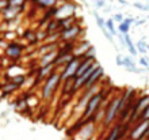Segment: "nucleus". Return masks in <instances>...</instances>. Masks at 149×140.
I'll use <instances>...</instances> for the list:
<instances>
[{"instance_id": "nucleus-1", "label": "nucleus", "mask_w": 149, "mask_h": 140, "mask_svg": "<svg viewBox=\"0 0 149 140\" xmlns=\"http://www.w3.org/2000/svg\"><path fill=\"white\" fill-rule=\"evenodd\" d=\"M106 97H109V93H107L106 89H102L99 93L92 95V97L88 99V102H87V105H86V109H84V112H83V114H81L83 120H87V118L94 117L95 114H96V112L103 106V103L106 101Z\"/></svg>"}, {"instance_id": "nucleus-2", "label": "nucleus", "mask_w": 149, "mask_h": 140, "mask_svg": "<svg viewBox=\"0 0 149 140\" xmlns=\"http://www.w3.org/2000/svg\"><path fill=\"white\" fill-rule=\"evenodd\" d=\"M60 84H61L60 71H54L53 74L49 75V76L45 79V83H43L42 89H41V95H42L43 101H46V102L50 101L52 98L54 97V94Z\"/></svg>"}, {"instance_id": "nucleus-3", "label": "nucleus", "mask_w": 149, "mask_h": 140, "mask_svg": "<svg viewBox=\"0 0 149 140\" xmlns=\"http://www.w3.org/2000/svg\"><path fill=\"white\" fill-rule=\"evenodd\" d=\"M119 95L121 94H115L110 98L109 103L106 105V110H104V117H103V127H110L115 122L118 117H119Z\"/></svg>"}, {"instance_id": "nucleus-4", "label": "nucleus", "mask_w": 149, "mask_h": 140, "mask_svg": "<svg viewBox=\"0 0 149 140\" xmlns=\"http://www.w3.org/2000/svg\"><path fill=\"white\" fill-rule=\"evenodd\" d=\"M149 105V94H142L140 97H137L136 102L133 105V109H132V113H130V117H129V122L130 125L132 124H136L140 121L141 118V114L142 112L146 109V106Z\"/></svg>"}, {"instance_id": "nucleus-5", "label": "nucleus", "mask_w": 149, "mask_h": 140, "mask_svg": "<svg viewBox=\"0 0 149 140\" xmlns=\"http://www.w3.org/2000/svg\"><path fill=\"white\" fill-rule=\"evenodd\" d=\"M81 61V56H73L69 63L64 65V70L60 71L61 75V82H67V80H74L76 72H77L79 64Z\"/></svg>"}, {"instance_id": "nucleus-6", "label": "nucleus", "mask_w": 149, "mask_h": 140, "mask_svg": "<svg viewBox=\"0 0 149 140\" xmlns=\"http://www.w3.org/2000/svg\"><path fill=\"white\" fill-rule=\"evenodd\" d=\"M148 129H149V121L140 120L134 124L129 133V140H145L148 137Z\"/></svg>"}, {"instance_id": "nucleus-7", "label": "nucleus", "mask_w": 149, "mask_h": 140, "mask_svg": "<svg viewBox=\"0 0 149 140\" xmlns=\"http://www.w3.org/2000/svg\"><path fill=\"white\" fill-rule=\"evenodd\" d=\"M76 10H77V6L71 1H65L64 4H61L60 7H57V11H56V19H67V18H72L76 14Z\"/></svg>"}, {"instance_id": "nucleus-8", "label": "nucleus", "mask_w": 149, "mask_h": 140, "mask_svg": "<svg viewBox=\"0 0 149 140\" xmlns=\"http://www.w3.org/2000/svg\"><path fill=\"white\" fill-rule=\"evenodd\" d=\"M81 33H83V27L79 23H76V25H73L72 27L61 30V33H60V39L64 41V42H74V41L80 37Z\"/></svg>"}, {"instance_id": "nucleus-9", "label": "nucleus", "mask_w": 149, "mask_h": 140, "mask_svg": "<svg viewBox=\"0 0 149 140\" xmlns=\"http://www.w3.org/2000/svg\"><path fill=\"white\" fill-rule=\"evenodd\" d=\"M95 131H96L95 122H87L86 125H83L81 128L76 132L74 140H91L95 135Z\"/></svg>"}, {"instance_id": "nucleus-10", "label": "nucleus", "mask_w": 149, "mask_h": 140, "mask_svg": "<svg viewBox=\"0 0 149 140\" xmlns=\"http://www.w3.org/2000/svg\"><path fill=\"white\" fill-rule=\"evenodd\" d=\"M4 53H6V56H7L8 58H11V60H19V58L23 56V46L16 42H10L8 46L6 48Z\"/></svg>"}, {"instance_id": "nucleus-11", "label": "nucleus", "mask_w": 149, "mask_h": 140, "mask_svg": "<svg viewBox=\"0 0 149 140\" xmlns=\"http://www.w3.org/2000/svg\"><path fill=\"white\" fill-rule=\"evenodd\" d=\"M94 18H95V20H96L98 27L102 30L103 35H104V37L107 38V41H109V42H111V44H114V35L106 29V19H104V18H102L100 15H98L96 12H94Z\"/></svg>"}, {"instance_id": "nucleus-12", "label": "nucleus", "mask_w": 149, "mask_h": 140, "mask_svg": "<svg viewBox=\"0 0 149 140\" xmlns=\"http://www.w3.org/2000/svg\"><path fill=\"white\" fill-rule=\"evenodd\" d=\"M22 11H23V8L22 7H12V6H7V7L4 8V11L1 12V14H3L4 19L8 20V22H11V20H14L15 18H18Z\"/></svg>"}, {"instance_id": "nucleus-13", "label": "nucleus", "mask_w": 149, "mask_h": 140, "mask_svg": "<svg viewBox=\"0 0 149 140\" xmlns=\"http://www.w3.org/2000/svg\"><path fill=\"white\" fill-rule=\"evenodd\" d=\"M123 70L127 72H132V74H142L145 68H138L136 65V63L133 61V58L126 56V57H123Z\"/></svg>"}, {"instance_id": "nucleus-14", "label": "nucleus", "mask_w": 149, "mask_h": 140, "mask_svg": "<svg viewBox=\"0 0 149 140\" xmlns=\"http://www.w3.org/2000/svg\"><path fill=\"white\" fill-rule=\"evenodd\" d=\"M57 56H58V49L41 56L38 60V67H46V65H50V64H54Z\"/></svg>"}, {"instance_id": "nucleus-15", "label": "nucleus", "mask_w": 149, "mask_h": 140, "mask_svg": "<svg viewBox=\"0 0 149 140\" xmlns=\"http://www.w3.org/2000/svg\"><path fill=\"white\" fill-rule=\"evenodd\" d=\"M54 71H58L56 68L54 64H50V65H46V67H38L37 70V80H42V79H46L49 75H52Z\"/></svg>"}, {"instance_id": "nucleus-16", "label": "nucleus", "mask_w": 149, "mask_h": 140, "mask_svg": "<svg viewBox=\"0 0 149 140\" xmlns=\"http://www.w3.org/2000/svg\"><path fill=\"white\" fill-rule=\"evenodd\" d=\"M123 35V39H125V45L127 48V51H129L130 56H137V49H136V44L133 42V39L130 37L129 34H122Z\"/></svg>"}, {"instance_id": "nucleus-17", "label": "nucleus", "mask_w": 149, "mask_h": 140, "mask_svg": "<svg viewBox=\"0 0 149 140\" xmlns=\"http://www.w3.org/2000/svg\"><path fill=\"white\" fill-rule=\"evenodd\" d=\"M57 1L58 0H34V3L41 8H53V7H57Z\"/></svg>"}, {"instance_id": "nucleus-18", "label": "nucleus", "mask_w": 149, "mask_h": 140, "mask_svg": "<svg viewBox=\"0 0 149 140\" xmlns=\"http://www.w3.org/2000/svg\"><path fill=\"white\" fill-rule=\"evenodd\" d=\"M18 89H19V86L8 80V82L6 83L3 87H1V91H3V95H10V94H12L14 91H16Z\"/></svg>"}, {"instance_id": "nucleus-19", "label": "nucleus", "mask_w": 149, "mask_h": 140, "mask_svg": "<svg viewBox=\"0 0 149 140\" xmlns=\"http://www.w3.org/2000/svg\"><path fill=\"white\" fill-rule=\"evenodd\" d=\"M26 80H27V76H26V75H16V76H12V78L10 79V82L15 83V84H18L19 87L23 86L24 83H26Z\"/></svg>"}, {"instance_id": "nucleus-20", "label": "nucleus", "mask_w": 149, "mask_h": 140, "mask_svg": "<svg viewBox=\"0 0 149 140\" xmlns=\"http://www.w3.org/2000/svg\"><path fill=\"white\" fill-rule=\"evenodd\" d=\"M15 109L19 110V112H24V110L29 109V105L27 102H26V98H20L18 101L15 102Z\"/></svg>"}, {"instance_id": "nucleus-21", "label": "nucleus", "mask_w": 149, "mask_h": 140, "mask_svg": "<svg viewBox=\"0 0 149 140\" xmlns=\"http://www.w3.org/2000/svg\"><path fill=\"white\" fill-rule=\"evenodd\" d=\"M136 49H137V53H140V55H145L146 52V42L145 39H138L137 44H136Z\"/></svg>"}, {"instance_id": "nucleus-22", "label": "nucleus", "mask_w": 149, "mask_h": 140, "mask_svg": "<svg viewBox=\"0 0 149 140\" xmlns=\"http://www.w3.org/2000/svg\"><path fill=\"white\" fill-rule=\"evenodd\" d=\"M106 29L110 31L113 35H117V30H115V22L113 20V18L106 19Z\"/></svg>"}, {"instance_id": "nucleus-23", "label": "nucleus", "mask_w": 149, "mask_h": 140, "mask_svg": "<svg viewBox=\"0 0 149 140\" xmlns=\"http://www.w3.org/2000/svg\"><path fill=\"white\" fill-rule=\"evenodd\" d=\"M27 3V0H8V6L12 7H24V4Z\"/></svg>"}, {"instance_id": "nucleus-24", "label": "nucleus", "mask_w": 149, "mask_h": 140, "mask_svg": "<svg viewBox=\"0 0 149 140\" xmlns=\"http://www.w3.org/2000/svg\"><path fill=\"white\" fill-rule=\"evenodd\" d=\"M26 37H27L30 44H36L37 41H38V37H37V34L34 31H27V33H26Z\"/></svg>"}, {"instance_id": "nucleus-25", "label": "nucleus", "mask_w": 149, "mask_h": 140, "mask_svg": "<svg viewBox=\"0 0 149 140\" xmlns=\"http://www.w3.org/2000/svg\"><path fill=\"white\" fill-rule=\"evenodd\" d=\"M118 30H119V33H121V34H129L130 26H127V25H125L123 22H122V23L118 25Z\"/></svg>"}, {"instance_id": "nucleus-26", "label": "nucleus", "mask_w": 149, "mask_h": 140, "mask_svg": "<svg viewBox=\"0 0 149 140\" xmlns=\"http://www.w3.org/2000/svg\"><path fill=\"white\" fill-rule=\"evenodd\" d=\"M133 6L136 8H138V10H141V11H149V4H144V3H138V1H134Z\"/></svg>"}, {"instance_id": "nucleus-27", "label": "nucleus", "mask_w": 149, "mask_h": 140, "mask_svg": "<svg viewBox=\"0 0 149 140\" xmlns=\"http://www.w3.org/2000/svg\"><path fill=\"white\" fill-rule=\"evenodd\" d=\"M123 19H125V16L122 15L121 12H117V14H114V15H113V20H114V22H118V25L122 23V22H123Z\"/></svg>"}, {"instance_id": "nucleus-28", "label": "nucleus", "mask_w": 149, "mask_h": 140, "mask_svg": "<svg viewBox=\"0 0 149 140\" xmlns=\"http://www.w3.org/2000/svg\"><path fill=\"white\" fill-rule=\"evenodd\" d=\"M140 65L144 67L145 70H148V68H149V61H148V58H146V57H140Z\"/></svg>"}, {"instance_id": "nucleus-29", "label": "nucleus", "mask_w": 149, "mask_h": 140, "mask_svg": "<svg viewBox=\"0 0 149 140\" xmlns=\"http://www.w3.org/2000/svg\"><path fill=\"white\" fill-rule=\"evenodd\" d=\"M140 120H146V121H149V105L146 106V109L142 112L141 118H140Z\"/></svg>"}, {"instance_id": "nucleus-30", "label": "nucleus", "mask_w": 149, "mask_h": 140, "mask_svg": "<svg viewBox=\"0 0 149 140\" xmlns=\"http://www.w3.org/2000/svg\"><path fill=\"white\" fill-rule=\"evenodd\" d=\"M95 6H96V8L106 7V0H95Z\"/></svg>"}, {"instance_id": "nucleus-31", "label": "nucleus", "mask_w": 149, "mask_h": 140, "mask_svg": "<svg viewBox=\"0 0 149 140\" xmlns=\"http://www.w3.org/2000/svg\"><path fill=\"white\" fill-rule=\"evenodd\" d=\"M115 63H117L118 67H123V57H122L121 55H118L117 57H115Z\"/></svg>"}, {"instance_id": "nucleus-32", "label": "nucleus", "mask_w": 149, "mask_h": 140, "mask_svg": "<svg viewBox=\"0 0 149 140\" xmlns=\"http://www.w3.org/2000/svg\"><path fill=\"white\" fill-rule=\"evenodd\" d=\"M7 6H8V0H0V12H3Z\"/></svg>"}, {"instance_id": "nucleus-33", "label": "nucleus", "mask_w": 149, "mask_h": 140, "mask_svg": "<svg viewBox=\"0 0 149 140\" xmlns=\"http://www.w3.org/2000/svg\"><path fill=\"white\" fill-rule=\"evenodd\" d=\"M145 22H146V19H136V20H134V23H133V26L138 27V26H142Z\"/></svg>"}, {"instance_id": "nucleus-34", "label": "nucleus", "mask_w": 149, "mask_h": 140, "mask_svg": "<svg viewBox=\"0 0 149 140\" xmlns=\"http://www.w3.org/2000/svg\"><path fill=\"white\" fill-rule=\"evenodd\" d=\"M117 1L121 4V6H127V1H126V0H117Z\"/></svg>"}, {"instance_id": "nucleus-35", "label": "nucleus", "mask_w": 149, "mask_h": 140, "mask_svg": "<svg viewBox=\"0 0 149 140\" xmlns=\"http://www.w3.org/2000/svg\"><path fill=\"white\" fill-rule=\"evenodd\" d=\"M146 51L149 52V44H146Z\"/></svg>"}, {"instance_id": "nucleus-36", "label": "nucleus", "mask_w": 149, "mask_h": 140, "mask_svg": "<svg viewBox=\"0 0 149 140\" xmlns=\"http://www.w3.org/2000/svg\"><path fill=\"white\" fill-rule=\"evenodd\" d=\"M146 71H148V72H149V68H148V70H146Z\"/></svg>"}]
</instances>
